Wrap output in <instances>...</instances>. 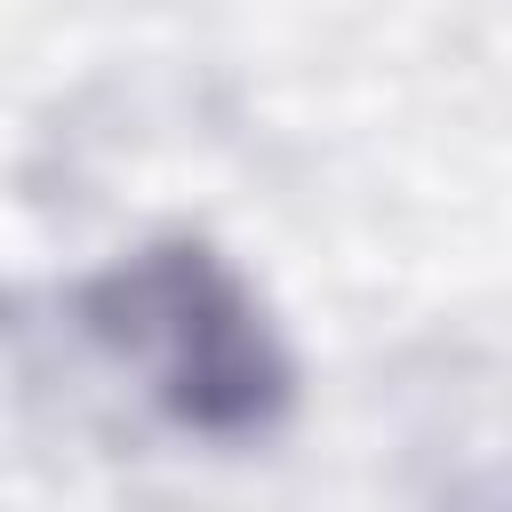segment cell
Listing matches in <instances>:
<instances>
[{
  "instance_id": "cell-1",
  "label": "cell",
  "mask_w": 512,
  "mask_h": 512,
  "mask_svg": "<svg viewBox=\"0 0 512 512\" xmlns=\"http://www.w3.org/2000/svg\"><path fill=\"white\" fill-rule=\"evenodd\" d=\"M80 328L208 440H256L288 416L296 368L248 280L208 240H152L80 288Z\"/></svg>"
}]
</instances>
